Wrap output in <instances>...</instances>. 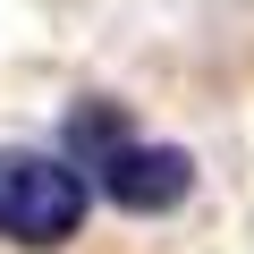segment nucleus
Listing matches in <instances>:
<instances>
[{
  "mask_svg": "<svg viewBox=\"0 0 254 254\" xmlns=\"http://www.w3.org/2000/svg\"><path fill=\"white\" fill-rule=\"evenodd\" d=\"M85 170L68 153H26L9 144L0 153V237H17V246H68L85 229Z\"/></svg>",
  "mask_w": 254,
  "mask_h": 254,
  "instance_id": "1",
  "label": "nucleus"
},
{
  "mask_svg": "<svg viewBox=\"0 0 254 254\" xmlns=\"http://www.w3.org/2000/svg\"><path fill=\"white\" fill-rule=\"evenodd\" d=\"M93 187L119 203V212H136V220H161V212H178L187 195H195V153H178V144H110L102 161H93Z\"/></svg>",
  "mask_w": 254,
  "mask_h": 254,
  "instance_id": "2",
  "label": "nucleus"
},
{
  "mask_svg": "<svg viewBox=\"0 0 254 254\" xmlns=\"http://www.w3.org/2000/svg\"><path fill=\"white\" fill-rule=\"evenodd\" d=\"M110 144H127L119 102H93V110H76V119H68V153H76V161H102Z\"/></svg>",
  "mask_w": 254,
  "mask_h": 254,
  "instance_id": "3",
  "label": "nucleus"
}]
</instances>
